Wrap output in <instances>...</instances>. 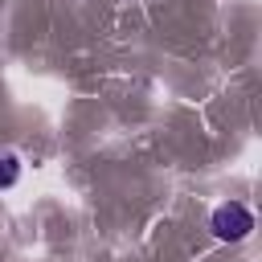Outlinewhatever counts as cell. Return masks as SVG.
I'll use <instances>...</instances> for the list:
<instances>
[{"label":"cell","mask_w":262,"mask_h":262,"mask_svg":"<svg viewBox=\"0 0 262 262\" xmlns=\"http://www.w3.org/2000/svg\"><path fill=\"white\" fill-rule=\"evenodd\" d=\"M20 180V156L16 151H0V188H12Z\"/></svg>","instance_id":"7a4b0ae2"},{"label":"cell","mask_w":262,"mask_h":262,"mask_svg":"<svg viewBox=\"0 0 262 262\" xmlns=\"http://www.w3.org/2000/svg\"><path fill=\"white\" fill-rule=\"evenodd\" d=\"M250 229H254V213H250L246 205L229 201V205H217V209H213V233H217L221 242H242Z\"/></svg>","instance_id":"6da1fadb"}]
</instances>
